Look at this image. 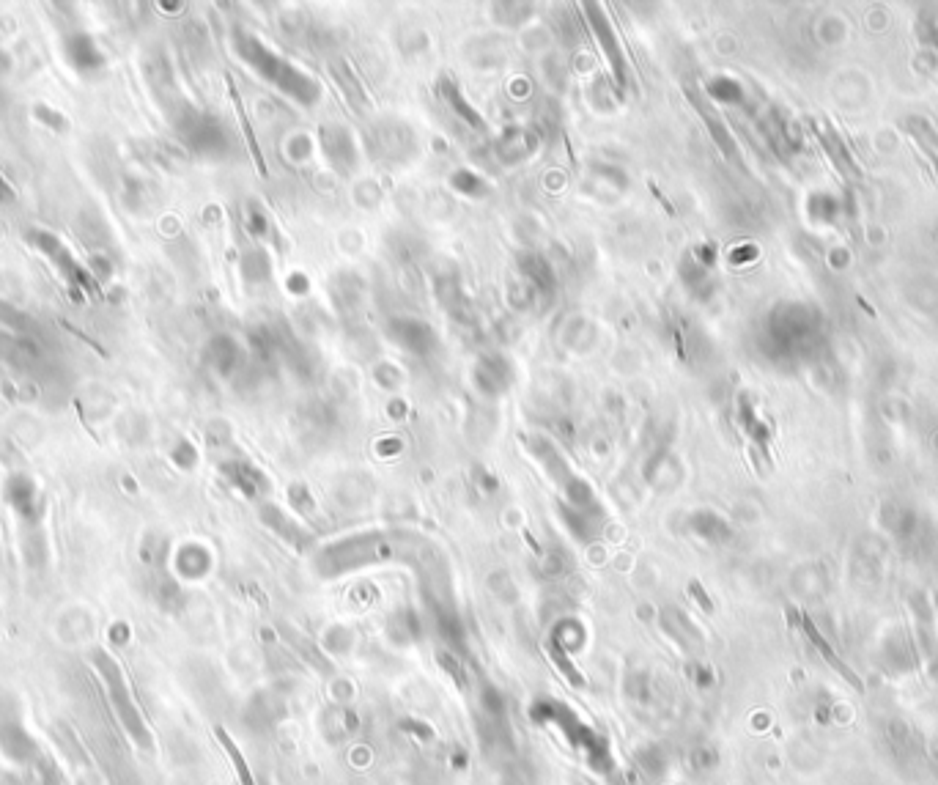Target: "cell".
Listing matches in <instances>:
<instances>
[{
	"instance_id": "277c9868",
	"label": "cell",
	"mask_w": 938,
	"mask_h": 785,
	"mask_svg": "<svg viewBox=\"0 0 938 785\" xmlns=\"http://www.w3.org/2000/svg\"><path fill=\"white\" fill-rule=\"evenodd\" d=\"M3 500H6V506L17 514V519H20L25 530L42 527L44 500H42V492H39V486H36V481H33L31 475H25V473L9 475V481H6V486H3Z\"/></svg>"
},
{
	"instance_id": "7a4b0ae2",
	"label": "cell",
	"mask_w": 938,
	"mask_h": 785,
	"mask_svg": "<svg viewBox=\"0 0 938 785\" xmlns=\"http://www.w3.org/2000/svg\"><path fill=\"white\" fill-rule=\"evenodd\" d=\"M28 245L33 250H39L44 259L50 261L61 275L66 278V283L72 286V289L86 291V294H94V283L96 280L91 278V272L86 269V264H80V261L72 256V250L66 248L61 237H55L53 231H44V228H31L28 234Z\"/></svg>"
},
{
	"instance_id": "8992f818",
	"label": "cell",
	"mask_w": 938,
	"mask_h": 785,
	"mask_svg": "<svg viewBox=\"0 0 938 785\" xmlns=\"http://www.w3.org/2000/svg\"><path fill=\"white\" fill-rule=\"evenodd\" d=\"M33 119L42 121L44 127H47V130H53V132H66V130H69V119H66L64 113H58V110L50 108V105H44V102L33 105Z\"/></svg>"
},
{
	"instance_id": "3957f363",
	"label": "cell",
	"mask_w": 938,
	"mask_h": 785,
	"mask_svg": "<svg viewBox=\"0 0 938 785\" xmlns=\"http://www.w3.org/2000/svg\"><path fill=\"white\" fill-rule=\"evenodd\" d=\"M0 753L14 764H31L39 755V744L25 728L17 700L11 698H0Z\"/></svg>"
},
{
	"instance_id": "6da1fadb",
	"label": "cell",
	"mask_w": 938,
	"mask_h": 785,
	"mask_svg": "<svg viewBox=\"0 0 938 785\" xmlns=\"http://www.w3.org/2000/svg\"><path fill=\"white\" fill-rule=\"evenodd\" d=\"M91 662H94L96 676L102 678V687H105L107 700H110V709L116 714V720L121 722V728L127 731L129 739L138 744L140 750H151V747H154V739H151V731L146 728V720H143V714H140L138 703L132 698V689H129L121 665H118L113 656L107 654L105 648H94Z\"/></svg>"
},
{
	"instance_id": "30bf717a",
	"label": "cell",
	"mask_w": 938,
	"mask_h": 785,
	"mask_svg": "<svg viewBox=\"0 0 938 785\" xmlns=\"http://www.w3.org/2000/svg\"><path fill=\"white\" fill-rule=\"evenodd\" d=\"M11 201H17V193H14V187H11V184L3 179V173H0V204H11Z\"/></svg>"
},
{
	"instance_id": "5b68a950",
	"label": "cell",
	"mask_w": 938,
	"mask_h": 785,
	"mask_svg": "<svg viewBox=\"0 0 938 785\" xmlns=\"http://www.w3.org/2000/svg\"><path fill=\"white\" fill-rule=\"evenodd\" d=\"M64 55L66 64L72 66L80 75L96 72L107 64V55L102 53V47L96 44L91 33H69L64 39Z\"/></svg>"
},
{
	"instance_id": "9c48e42d",
	"label": "cell",
	"mask_w": 938,
	"mask_h": 785,
	"mask_svg": "<svg viewBox=\"0 0 938 785\" xmlns=\"http://www.w3.org/2000/svg\"><path fill=\"white\" fill-rule=\"evenodd\" d=\"M88 272H91V278L102 283V280H107L113 275V267H110V261H107L105 256H91V259H88Z\"/></svg>"
},
{
	"instance_id": "ba28073f",
	"label": "cell",
	"mask_w": 938,
	"mask_h": 785,
	"mask_svg": "<svg viewBox=\"0 0 938 785\" xmlns=\"http://www.w3.org/2000/svg\"><path fill=\"white\" fill-rule=\"evenodd\" d=\"M812 201H815V204H821V209H812V215L821 217L823 223H832L834 215H837V201H834L832 195L818 193V195H812Z\"/></svg>"
},
{
	"instance_id": "52a82bcc",
	"label": "cell",
	"mask_w": 938,
	"mask_h": 785,
	"mask_svg": "<svg viewBox=\"0 0 938 785\" xmlns=\"http://www.w3.org/2000/svg\"><path fill=\"white\" fill-rule=\"evenodd\" d=\"M220 739H223L228 755L234 758V766H236V772H239V780H242V785H256V783H253V777H250V769H247L245 758H242V753L236 750V744L231 742V739H228L225 733H220Z\"/></svg>"
}]
</instances>
